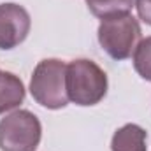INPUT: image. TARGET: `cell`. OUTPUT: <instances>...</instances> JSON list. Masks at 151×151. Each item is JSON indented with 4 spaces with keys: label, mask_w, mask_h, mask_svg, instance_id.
<instances>
[{
    "label": "cell",
    "mask_w": 151,
    "mask_h": 151,
    "mask_svg": "<svg viewBox=\"0 0 151 151\" xmlns=\"http://www.w3.org/2000/svg\"><path fill=\"white\" fill-rule=\"evenodd\" d=\"M146 130L135 123L123 125L114 132L111 139V151H148Z\"/></svg>",
    "instance_id": "52a82bcc"
},
{
    "label": "cell",
    "mask_w": 151,
    "mask_h": 151,
    "mask_svg": "<svg viewBox=\"0 0 151 151\" xmlns=\"http://www.w3.org/2000/svg\"><path fill=\"white\" fill-rule=\"evenodd\" d=\"M97 35L102 49L113 60L121 62L134 55L137 44L141 42L142 32L139 21L132 14H123L102 19Z\"/></svg>",
    "instance_id": "3957f363"
},
{
    "label": "cell",
    "mask_w": 151,
    "mask_h": 151,
    "mask_svg": "<svg viewBox=\"0 0 151 151\" xmlns=\"http://www.w3.org/2000/svg\"><path fill=\"white\" fill-rule=\"evenodd\" d=\"M25 84L12 72L0 70V114L19 107L25 100Z\"/></svg>",
    "instance_id": "8992f818"
},
{
    "label": "cell",
    "mask_w": 151,
    "mask_h": 151,
    "mask_svg": "<svg viewBox=\"0 0 151 151\" xmlns=\"http://www.w3.org/2000/svg\"><path fill=\"white\" fill-rule=\"evenodd\" d=\"M32 28L30 14L25 7L7 2L0 4V49H14L28 37Z\"/></svg>",
    "instance_id": "5b68a950"
},
{
    "label": "cell",
    "mask_w": 151,
    "mask_h": 151,
    "mask_svg": "<svg viewBox=\"0 0 151 151\" xmlns=\"http://www.w3.org/2000/svg\"><path fill=\"white\" fill-rule=\"evenodd\" d=\"M134 69L142 79L151 83V37L141 39L134 51Z\"/></svg>",
    "instance_id": "9c48e42d"
},
{
    "label": "cell",
    "mask_w": 151,
    "mask_h": 151,
    "mask_svg": "<svg viewBox=\"0 0 151 151\" xmlns=\"http://www.w3.org/2000/svg\"><path fill=\"white\" fill-rule=\"evenodd\" d=\"M65 70L67 63L58 58H46L37 63L30 79V93L39 106L56 111L69 104Z\"/></svg>",
    "instance_id": "7a4b0ae2"
},
{
    "label": "cell",
    "mask_w": 151,
    "mask_h": 151,
    "mask_svg": "<svg viewBox=\"0 0 151 151\" xmlns=\"http://www.w3.org/2000/svg\"><path fill=\"white\" fill-rule=\"evenodd\" d=\"M88 9L100 19H107L114 16L130 14L135 0H86Z\"/></svg>",
    "instance_id": "ba28073f"
},
{
    "label": "cell",
    "mask_w": 151,
    "mask_h": 151,
    "mask_svg": "<svg viewBox=\"0 0 151 151\" xmlns=\"http://www.w3.org/2000/svg\"><path fill=\"white\" fill-rule=\"evenodd\" d=\"M65 88L69 100L81 106L90 107L99 104L107 93V76L91 60L79 58L67 63L65 70Z\"/></svg>",
    "instance_id": "6da1fadb"
},
{
    "label": "cell",
    "mask_w": 151,
    "mask_h": 151,
    "mask_svg": "<svg viewBox=\"0 0 151 151\" xmlns=\"http://www.w3.org/2000/svg\"><path fill=\"white\" fill-rule=\"evenodd\" d=\"M42 137V125L34 113L19 109L0 119V150L35 151Z\"/></svg>",
    "instance_id": "277c9868"
},
{
    "label": "cell",
    "mask_w": 151,
    "mask_h": 151,
    "mask_svg": "<svg viewBox=\"0 0 151 151\" xmlns=\"http://www.w3.org/2000/svg\"><path fill=\"white\" fill-rule=\"evenodd\" d=\"M135 9L139 19H142L146 25L151 27V0H135Z\"/></svg>",
    "instance_id": "30bf717a"
}]
</instances>
